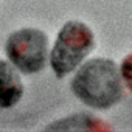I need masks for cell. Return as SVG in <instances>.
<instances>
[{"instance_id": "obj_2", "label": "cell", "mask_w": 132, "mask_h": 132, "mask_svg": "<svg viewBox=\"0 0 132 132\" xmlns=\"http://www.w3.org/2000/svg\"><path fill=\"white\" fill-rule=\"evenodd\" d=\"M93 47L95 37L86 23L78 20L67 22L57 33L50 54V64L56 78H64L72 73Z\"/></svg>"}, {"instance_id": "obj_4", "label": "cell", "mask_w": 132, "mask_h": 132, "mask_svg": "<svg viewBox=\"0 0 132 132\" xmlns=\"http://www.w3.org/2000/svg\"><path fill=\"white\" fill-rule=\"evenodd\" d=\"M23 95V84L16 69L0 59V109L16 106Z\"/></svg>"}, {"instance_id": "obj_3", "label": "cell", "mask_w": 132, "mask_h": 132, "mask_svg": "<svg viewBox=\"0 0 132 132\" xmlns=\"http://www.w3.org/2000/svg\"><path fill=\"white\" fill-rule=\"evenodd\" d=\"M5 51L14 67L25 73H39L47 64L48 37L37 28H22L10 34Z\"/></svg>"}, {"instance_id": "obj_1", "label": "cell", "mask_w": 132, "mask_h": 132, "mask_svg": "<svg viewBox=\"0 0 132 132\" xmlns=\"http://www.w3.org/2000/svg\"><path fill=\"white\" fill-rule=\"evenodd\" d=\"M73 93L89 107L109 109L123 96V78L112 59L87 61L72 79Z\"/></svg>"}, {"instance_id": "obj_5", "label": "cell", "mask_w": 132, "mask_h": 132, "mask_svg": "<svg viewBox=\"0 0 132 132\" xmlns=\"http://www.w3.org/2000/svg\"><path fill=\"white\" fill-rule=\"evenodd\" d=\"M120 73H121V78H123L124 84L132 92V54H127L123 59L121 67H120Z\"/></svg>"}]
</instances>
